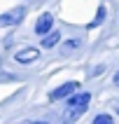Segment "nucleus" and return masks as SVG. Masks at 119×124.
I'll return each mask as SVG.
<instances>
[{"instance_id": "nucleus-1", "label": "nucleus", "mask_w": 119, "mask_h": 124, "mask_svg": "<svg viewBox=\"0 0 119 124\" xmlns=\"http://www.w3.org/2000/svg\"><path fill=\"white\" fill-rule=\"evenodd\" d=\"M23 16H26V7H14V9H9V12H5L2 16H0V28H5V26H16Z\"/></svg>"}, {"instance_id": "nucleus-2", "label": "nucleus", "mask_w": 119, "mask_h": 124, "mask_svg": "<svg viewBox=\"0 0 119 124\" xmlns=\"http://www.w3.org/2000/svg\"><path fill=\"white\" fill-rule=\"evenodd\" d=\"M77 89H79V82H65V84L56 87V89L49 94V101H61V98H68V96H72Z\"/></svg>"}, {"instance_id": "nucleus-3", "label": "nucleus", "mask_w": 119, "mask_h": 124, "mask_svg": "<svg viewBox=\"0 0 119 124\" xmlns=\"http://www.w3.org/2000/svg\"><path fill=\"white\" fill-rule=\"evenodd\" d=\"M37 59H40V49H37V47H23L21 52L14 54V61H16V63H23V66L37 61Z\"/></svg>"}, {"instance_id": "nucleus-4", "label": "nucleus", "mask_w": 119, "mask_h": 124, "mask_svg": "<svg viewBox=\"0 0 119 124\" xmlns=\"http://www.w3.org/2000/svg\"><path fill=\"white\" fill-rule=\"evenodd\" d=\"M89 101H91V94H89V91H82V94H72V96H68L65 110H75V108H84V110H86Z\"/></svg>"}, {"instance_id": "nucleus-5", "label": "nucleus", "mask_w": 119, "mask_h": 124, "mask_svg": "<svg viewBox=\"0 0 119 124\" xmlns=\"http://www.w3.org/2000/svg\"><path fill=\"white\" fill-rule=\"evenodd\" d=\"M51 26H54V16H51L49 12H44V14H40V19L35 21V33L44 38V35L51 31Z\"/></svg>"}, {"instance_id": "nucleus-6", "label": "nucleus", "mask_w": 119, "mask_h": 124, "mask_svg": "<svg viewBox=\"0 0 119 124\" xmlns=\"http://www.w3.org/2000/svg\"><path fill=\"white\" fill-rule=\"evenodd\" d=\"M58 40H61V33L58 31H49V35L42 38V47L49 49V47H54V45H58Z\"/></svg>"}, {"instance_id": "nucleus-7", "label": "nucleus", "mask_w": 119, "mask_h": 124, "mask_svg": "<svg viewBox=\"0 0 119 124\" xmlns=\"http://www.w3.org/2000/svg\"><path fill=\"white\" fill-rule=\"evenodd\" d=\"M93 124H114V119H112V115L103 112V115H96L93 117Z\"/></svg>"}, {"instance_id": "nucleus-8", "label": "nucleus", "mask_w": 119, "mask_h": 124, "mask_svg": "<svg viewBox=\"0 0 119 124\" xmlns=\"http://www.w3.org/2000/svg\"><path fill=\"white\" fill-rule=\"evenodd\" d=\"M105 14H107V12H105V7H98V12H96V19L91 21V26H98V23H100V21L105 19Z\"/></svg>"}, {"instance_id": "nucleus-9", "label": "nucleus", "mask_w": 119, "mask_h": 124, "mask_svg": "<svg viewBox=\"0 0 119 124\" xmlns=\"http://www.w3.org/2000/svg\"><path fill=\"white\" fill-rule=\"evenodd\" d=\"M77 45H79V42H77V40H68V42H65V45H63V49L68 52V49H75Z\"/></svg>"}, {"instance_id": "nucleus-10", "label": "nucleus", "mask_w": 119, "mask_h": 124, "mask_svg": "<svg viewBox=\"0 0 119 124\" xmlns=\"http://www.w3.org/2000/svg\"><path fill=\"white\" fill-rule=\"evenodd\" d=\"M114 84H117V87H119V73H117V75H114Z\"/></svg>"}, {"instance_id": "nucleus-11", "label": "nucleus", "mask_w": 119, "mask_h": 124, "mask_svg": "<svg viewBox=\"0 0 119 124\" xmlns=\"http://www.w3.org/2000/svg\"><path fill=\"white\" fill-rule=\"evenodd\" d=\"M30 124H47V122H42V119H37V122H30Z\"/></svg>"}, {"instance_id": "nucleus-12", "label": "nucleus", "mask_w": 119, "mask_h": 124, "mask_svg": "<svg viewBox=\"0 0 119 124\" xmlns=\"http://www.w3.org/2000/svg\"><path fill=\"white\" fill-rule=\"evenodd\" d=\"M117 115H119V108H117Z\"/></svg>"}]
</instances>
